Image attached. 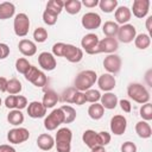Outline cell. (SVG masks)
Returning a JSON list of instances; mask_svg holds the SVG:
<instances>
[{"label":"cell","mask_w":152,"mask_h":152,"mask_svg":"<svg viewBox=\"0 0 152 152\" xmlns=\"http://www.w3.org/2000/svg\"><path fill=\"white\" fill-rule=\"evenodd\" d=\"M77 90L75 89V87H70V88H66L63 94H62V100L66 103H72V100H74V95Z\"/></svg>","instance_id":"obj_41"},{"label":"cell","mask_w":152,"mask_h":152,"mask_svg":"<svg viewBox=\"0 0 152 152\" xmlns=\"http://www.w3.org/2000/svg\"><path fill=\"white\" fill-rule=\"evenodd\" d=\"M84 97H86V102L96 103L97 101H100L101 94H100V91L96 90V89H88V90L84 91Z\"/></svg>","instance_id":"obj_37"},{"label":"cell","mask_w":152,"mask_h":152,"mask_svg":"<svg viewBox=\"0 0 152 152\" xmlns=\"http://www.w3.org/2000/svg\"><path fill=\"white\" fill-rule=\"evenodd\" d=\"M15 12V6L10 2V1H5V2H0V19L5 20V19H10L14 15Z\"/></svg>","instance_id":"obj_24"},{"label":"cell","mask_w":152,"mask_h":152,"mask_svg":"<svg viewBox=\"0 0 152 152\" xmlns=\"http://www.w3.org/2000/svg\"><path fill=\"white\" fill-rule=\"evenodd\" d=\"M7 82H8L7 78L0 76V91L1 93H6L7 91Z\"/></svg>","instance_id":"obj_51"},{"label":"cell","mask_w":152,"mask_h":152,"mask_svg":"<svg viewBox=\"0 0 152 152\" xmlns=\"http://www.w3.org/2000/svg\"><path fill=\"white\" fill-rule=\"evenodd\" d=\"M33 39L37 43H44L48 39V31L44 27H37L33 31Z\"/></svg>","instance_id":"obj_39"},{"label":"cell","mask_w":152,"mask_h":152,"mask_svg":"<svg viewBox=\"0 0 152 152\" xmlns=\"http://www.w3.org/2000/svg\"><path fill=\"white\" fill-rule=\"evenodd\" d=\"M104 114V108L102 107L101 103H93L89 106L88 108V115L93 119V120H100Z\"/></svg>","instance_id":"obj_28"},{"label":"cell","mask_w":152,"mask_h":152,"mask_svg":"<svg viewBox=\"0 0 152 152\" xmlns=\"http://www.w3.org/2000/svg\"><path fill=\"white\" fill-rule=\"evenodd\" d=\"M23 89V86L20 83V81L18 78H11L8 82H7V91L10 95H15V94H19Z\"/></svg>","instance_id":"obj_34"},{"label":"cell","mask_w":152,"mask_h":152,"mask_svg":"<svg viewBox=\"0 0 152 152\" xmlns=\"http://www.w3.org/2000/svg\"><path fill=\"white\" fill-rule=\"evenodd\" d=\"M82 140L83 142L91 150L94 147H97L100 146L99 145V141H97V132L93 131V129H87L83 132L82 134Z\"/></svg>","instance_id":"obj_23"},{"label":"cell","mask_w":152,"mask_h":152,"mask_svg":"<svg viewBox=\"0 0 152 152\" xmlns=\"http://www.w3.org/2000/svg\"><path fill=\"white\" fill-rule=\"evenodd\" d=\"M10 55V48L5 43H0V59H5Z\"/></svg>","instance_id":"obj_48"},{"label":"cell","mask_w":152,"mask_h":152,"mask_svg":"<svg viewBox=\"0 0 152 152\" xmlns=\"http://www.w3.org/2000/svg\"><path fill=\"white\" fill-rule=\"evenodd\" d=\"M71 139H72L71 129H69L68 127L59 128L55 138V146L57 148V152H70Z\"/></svg>","instance_id":"obj_2"},{"label":"cell","mask_w":152,"mask_h":152,"mask_svg":"<svg viewBox=\"0 0 152 152\" xmlns=\"http://www.w3.org/2000/svg\"><path fill=\"white\" fill-rule=\"evenodd\" d=\"M97 84H99V88L103 91H110L114 89L115 84H116V81H115V77L112 75V74H102L99 78H97Z\"/></svg>","instance_id":"obj_18"},{"label":"cell","mask_w":152,"mask_h":152,"mask_svg":"<svg viewBox=\"0 0 152 152\" xmlns=\"http://www.w3.org/2000/svg\"><path fill=\"white\" fill-rule=\"evenodd\" d=\"M119 48V43L115 38H110V37H106L101 40H99V44L95 49V53H101V52H106V53H113L114 51H116ZM94 53V55H95Z\"/></svg>","instance_id":"obj_8"},{"label":"cell","mask_w":152,"mask_h":152,"mask_svg":"<svg viewBox=\"0 0 152 152\" xmlns=\"http://www.w3.org/2000/svg\"><path fill=\"white\" fill-rule=\"evenodd\" d=\"M110 139H112V137H110V134L108 132H106V131L97 132V141H99L100 146L104 147L106 145H108L110 142Z\"/></svg>","instance_id":"obj_42"},{"label":"cell","mask_w":152,"mask_h":152,"mask_svg":"<svg viewBox=\"0 0 152 152\" xmlns=\"http://www.w3.org/2000/svg\"><path fill=\"white\" fill-rule=\"evenodd\" d=\"M135 132L142 139H147V138H150L152 135V129H151L150 124L147 121H144V120L137 122V125H135Z\"/></svg>","instance_id":"obj_25"},{"label":"cell","mask_w":152,"mask_h":152,"mask_svg":"<svg viewBox=\"0 0 152 152\" xmlns=\"http://www.w3.org/2000/svg\"><path fill=\"white\" fill-rule=\"evenodd\" d=\"M64 114V124H71L75 121L76 119V110L74 109V107L69 106V104H64L62 107H59Z\"/></svg>","instance_id":"obj_32"},{"label":"cell","mask_w":152,"mask_h":152,"mask_svg":"<svg viewBox=\"0 0 152 152\" xmlns=\"http://www.w3.org/2000/svg\"><path fill=\"white\" fill-rule=\"evenodd\" d=\"M30 138V132L28 129L24 128V127H15L8 131L7 133V140L11 144H21L25 142L27 139Z\"/></svg>","instance_id":"obj_7"},{"label":"cell","mask_w":152,"mask_h":152,"mask_svg":"<svg viewBox=\"0 0 152 152\" xmlns=\"http://www.w3.org/2000/svg\"><path fill=\"white\" fill-rule=\"evenodd\" d=\"M64 8V1L62 0H50L46 4V10L50 12H53L55 14H59Z\"/></svg>","instance_id":"obj_35"},{"label":"cell","mask_w":152,"mask_h":152,"mask_svg":"<svg viewBox=\"0 0 152 152\" xmlns=\"http://www.w3.org/2000/svg\"><path fill=\"white\" fill-rule=\"evenodd\" d=\"M13 30L18 37H25L30 30V19L25 13H18L14 17Z\"/></svg>","instance_id":"obj_5"},{"label":"cell","mask_w":152,"mask_h":152,"mask_svg":"<svg viewBox=\"0 0 152 152\" xmlns=\"http://www.w3.org/2000/svg\"><path fill=\"white\" fill-rule=\"evenodd\" d=\"M64 49H65V43H56L52 46V55L57 57H63Z\"/></svg>","instance_id":"obj_43"},{"label":"cell","mask_w":152,"mask_h":152,"mask_svg":"<svg viewBox=\"0 0 152 152\" xmlns=\"http://www.w3.org/2000/svg\"><path fill=\"white\" fill-rule=\"evenodd\" d=\"M18 48H19V51L26 57H31L37 52L36 44L30 39H21L18 44Z\"/></svg>","instance_id":"obj_20"},{"label":"cell","mask_w":152,"mask_h":152,"mask_svg":"<svg viewBox=\"0 0 152 152\" xmlns=\"http://www.w3.org/2000/svg\"><path fill=\"white\" fill-rule=\"evenodd\" d=\"M37 146L43 151H50L55 146V139L49 133H43L37 138Z\"/></svg>","instance_id":"obj_22"},{"label":"cell","mask_w":152,"mask_h":152,"mask_svg":"<svg viewBox=\"0 0 152 152\" xmlns=\"http://www.w3.org/2000/svg\"><path fill=\"white\" fill-rule=\"evenodd\" d=\"M0 152H17V151L13 146L4 144V145H0Z\"/></svg>","instance_id":"obj_52"},{"label":"cell","mask_w":152,"mask_h":152,"mask_svg":"<svg viewBox=\"0 0 152 152\" xmlns=\"http://www.w3.org/2000/svg\"><path fill=\"white\" fill-rule=\"evenodd\" d=\"M81 4H83L88 8H93V7H96L99 5V0H83Z\"/></svg>","instance_id":"obj_50"},{"label":"cell","mask_w":152,"mask_h":152,"mask_svg":"<svg viewBox=\"0 0 152 152\" xmlns=\"http://www.w3.org/2000/svg\"><path fill=\"white\" fill-rule=\"evenodd\" d=\"M27 114L32 119H39V118L45 116L46 108L44 107V104L42 102H39V101H32V102L28 103Z\"/></svg>","instance_id":"obj_17"},{"label":"cell","mask_w":152,"mask_h":152,"mask_svg":"<svg viewBox=\"0 0 152 152\" xmlns=\"http://www.w3.org/2000/svg\"><path fill=\"white\" fill-rule=\"evenodd\" d=\"M97 44H99V37L95 33H88L81 40L82 49L89 55H94L95 53V49H96Z\"/></svg>","instance_id":"obj_15"},{"label":"cell","mask_w":152,"mask_h":152,"mask_svg":"<svg viewBox=\"0 0 152 152\" xmlns=\"http://www.w3.org/2000/svg\"><path fill=\"white\" fill-rule=\"evenodd\" d=\"M118 39L122 43H131L134 40L135 36H137V28L131 25V24H125L119 26V31H118Z\"/></svg>","instance_id":"obj_9"},{"label":"cell","mask_w":152,"mask_h":152,"mask_svg":"<svg viewBox=\"0 0 152 152\" xmlns=\"http://www.w3.org/2000/svg\"><path fill=\"white\" fill-rule=\"evenodd\" d=\"M99 7L104 13H112L118 7V0H100Z\"/></svg>","instance_id":"obj_33"},{"label":"cell","mask_w":152,"mask_h":152,"mask_svg":"<svg viewBox=\"0 0 152 152\" xmlns=\"http://www.w3.org/2000/svg\"><path fill=\"white\" fill-rule=\"evenodd\" d=\"M118 103L120 104V108H121L125 113H129V112L132 110V104H131V102H129L128 100L122 99V100H120Z\"/></svg>","instance_id":"obj_47"},{"label":"cell","mask_w":152,"mask_h":152,"mask_svg":"<svg viewBox=\"0 0 152 152\" xmlns=\"http://www.w3.org/2000/svg\"><path fill=\"white\" fill-rule=\"evenodd\" d=\"M121 65H122V62L118 55L110 53L107 57H104V59H103V68L108 71V74L113 75V74L119 72L121 69Z\"/></svg>","instance_id":"obj_10"},{"label":"cell","mask_w":152,"mask_h":152,"mask_svg":"<svg viewBox=\"0 0 152 152\" xmlns=\"http://www.w3.org/2000/svg\"><path fill=\"white\" fill-rule=\"evenodd\" d=\"M82 4L80 0H66L64 1V10L69 14H77L81 11Z\"/></svg>","instance_id":"obj_31"},{"label":"cell","mask_w":152,"mask_h":152,"mask_svg":"<svg viewBox=\"0 0 152 152\" xmlns=\"http://www.w3.org/2000/svg\"><path fill=\"white\" fill-rule=\"evenodd\" d=\"M102 31L104 33L106 37H110V38H115V36L118 34L119 31V25L115 21H106L102 26Z\"/></svg>","instance_id":"obj_30"},{"label":"cell","mask_w":152,"mask_h":152,"mask_svg":"<svg viewBox=\"0 0 152 152\" xmlns=\"http://www.w3.org/2000/svg\"><path fill=\"white\" fill-rule=\"evenodd\" d=\"M0 106H1V97H0Z\"/></svg>","instance_id":"obj_56"},{"label":"cell","mask_w":152,"mask_h":152,"mask_svg":"<svg viewBox=\"0 0 152 152\" xmlns=\"http://www.w3.org/2000/svg\"><path fill=\"white\" fill-rule=\"evenodd\" d=\"M7 121L13 126H20L24 122V114L19 109H12L7 115Z\"/></svg>","instance_id":"obj_29"},{"label":"cell","mask_w":152,"mask_h":152,"mask_svg":"<svg viewBox=\"0 0 152 152\" xmlns=\"http://www.w3.org/2000/svg\"><path fill=\"white\" fill-rule=\"evenodd\" d=\"M27 106V99L23 95H15V109H24Z\"/></svg>","instance_id":"obj_44"},{"label":"cell","mask_w":152,"mask_h":152,"mask_svg":"<svg viewBox=\"0 0 152 152\" xmlns=\"http://www.w3.org/2000/svg\"><path fill=\"white\" fill-rule=\"evenodd\" d=\"M91 152H106V150L103 146H97V147L91 148Z\"/></svg>","instance_id":"obj_54"},{"label":"cell","mask_w":152,"mask_h":152,"mask_svg":"<svg viewBox=\"0 0 152 152\" xmlns=\"http://www.w3.org/2000/svg\"><path fill=\"white\" fill-rule=\"evenodd\" d=\"M126 128H127V120L124 115L118 114V115H114L110 119V131L115 135L124 134Z\"/></svg>","instance_id":"obj_14"},{"label":"cell","mask_w":152,"mask_h":152,"mask_svg":"<svg viewBox=\"0 0 152 152\" xmlns=\"http://www.w3.org/2000/svg\"><path fill=\"white\" fill-rule=\"evenodd\" d=\"M57 18H58V15L55 14L53 12H50V11H48V10H45V11L43 12V21H44L46 25H49V26L55 25V24L57 23Z\"/></svg>","instance_id":"obj_40"},{"label":"cell","mask_w":152,"mask_h":152,"mask_svg":"<svg viewBox=\"0 0 152 152\" xmlns=\"http://www.w3.org/2000/svg\"><path fill=\"white\" fill-rule=\"evenodd\" d=\"M24 76L28 82H31L33 86L39 87V88H43L48 83V77L45 76V74L43 71H40L37 66H33V65L30 66V69L27 70V72Z\"/></svg>","instance_id":"obj_4"},{"label":"cell","mask_w":152,"mask_h":152,"mask_svg":"<svg viewBox=\"0 0 152 152\" xmlns=\"http://www.w3.org/2000/svg\"><path fill=\"white\" fill-rule=\"evenodd\" d=\"M81 23L86 30H96L101 25V17L95 12H88L82 17Z\"/></svg>","instance_id":"obj_12"},{"label":"cell","mask_w":152,"mask_h":152,"mask_svg":"<svg viewBox=\"0 0 152 152\" xmlns=\"http://www.w3.org/2000/svg\"><path fill=\"white\" fill-rule=\"evenodd\" d=\"M150 44H151V37H150V34L140 33V34H137L135 38H134V45L139 50L147 49L150 46Z\"/></svg>","instance_id":"obj_27"},{"label":"cell","mask_w":152,"mask_h":152,"mask_svg":"<svg viewBox=\"0 0 152 152\" xmlns=\"http://www.w3.org/2000/svg\"><path fill=\"white\" fill-rule=\"evenodd\" d=\"M127 95L137 103L144 104L150 101L148 90L140 83H131L127 87Z\"/></svg>","instance_id":"obj_3"},{"label":"cell","mask_w":152,"mask_h":152,"mask_svg":"<svg viewBox=\"0 0 152 152\" xmlns=\"http://www.w3.org/2000/svg\"><path fill=\"white\" fill-rule=\"evenodd\" d=\"M121 152H137V145L132 141H125L121 145Z\"/></svg>","instance_id":"obj_46"},{"label":"cell","mask_w":152,"mask_h":152,"mask_svg":"<svg viewBox=\"0 0 152 152\" xmlns=\"http://www.w3.org/2000/svg\"><path fill=\"white\" fill-rule=\"evenodd\" d=\"M148 10H150V0H134L131 12H133L134 17L141 19L147 15Z\"/></svg>","instance_id":"obj_16"},{"label":"cell","mask_w":152,"mask_h":152,"mask_svg":"<svg viewBox=\"0 0 152 152\" xmlns=\"http://www.w3.org/2000/svg\"><path fill=\"white\" fill-rule=\"evenodd\" d=\"M62 124H64V114L61 108L53 109L44 120V127L48 131H55Z\"/></svg>","instance_id":"obj_6"},{"label":"cell","mask_w":152,"mask_h":152,"mask_svg":"<svg viewBox=\"0 0 152 152\" xmlns=\"http://www.w3.org/2000/svg\"><path fill=\"white\" fill-rule=\"evenodd\" d=\"M5 106L8 109H15V95H10L5 100Z\"/></svg>","instance_id":"obj_49"},{"label":"cell","mask_w":152,"mask_h":152,"mask_svg":"<svg viewBox=\"0 0 152 152\" xmlns=\"http://www.w3.org/2000/svg\"><path fill=\"white\" fill-rule=\"evenodd\" d=\"M38 63H39V66L43 70H46V71H52L57 66V62H56L55 56L50 52H46V51L39 53Z\"/></svg>","instance_id":"obj_13"},{"label":"cell","mask_w":152,"mask_h":152,"mask_svg":"<svg viewBox=\"0 0 152 152\" xmlns=\"http://www.w3.org/2000/svg\"><path fill=\"white\" fill-rule=\"evenodd\" d=\"M72 103L77 104V106H82L86 103V97H84V93L83 91H76L75 95H74V100H72Z\"/></svg>","instance_id":"obj_45"},{"label":"cell","mask_w":152,"mask_h":152,"mask_svg":"<svg viewBox=\"0 0 152 152\" xmlns=\"http://www.w3.org/2000/svg\"><path fill=\"white\" fill-rule=\"evenodd\" d=\"M151 72H152V70H148V71H147V74H146V81H147V84H148L150 87H152V82L150 81V77H151Z\"/></svg>","instance_id":"obj_55"},{"label":"cell","mask_w":152,"mask_h":152,"mask_svg":"<svg viewBox=\"0 0 152 152\" xmlns=\"http://www.w3.org/2000/svg\"><path fill=\"white\" fill-rule=\"evenodd\" d=\"M114 17H115V23L119 25V24H121V25H125V24H127L128 21H129V19H131V17H132V12H131V10L128 8V7H126V6H120V7H116V10H115V13H114Z\"/></svg>","instance_id":"obj_19"},{"label":"cell","mask_w":152,"mask_h":152,"mask_svg":"<svg viewBox=\"0 0 152 152\" xmlns=\"http://www.w3.org/2000/svg\"><path fill=\"white\" fill-rule=\"evenodd\" d=\"M30 66H31V64H30L28 61H27L26 58H24V57L18 58V59L15 61V70H17L19 74L25 75V74L27 72V70L30 69Z\"/></svg>","instance_id":"obj_36"},{"label":"cell","mask_w":152,"mask_h":152,"mask_svg":"<svg viewBox=\"0 0 152 152\" xmlns=\"http://www.w3.org/2000/svg\"><path fill=\"white\" fill-rule=\"evenodd\" d=\"M140 116L144 119V121H150L152 120V104L150 102H146L144 103L141 107H140Z\"/></svg>","instance_id":"obj_38"},{"label":"cell","mask_w":152,"mask_h":152,"mask_svg":"<svg viewBox=\"0 0 152 152\" xmlns=\"http://www.w3.org/2000/svg\"><path fill=\"white\" fill-rule=\"evenodd\" d=\"M58 100H59V97H58V94H57L56 91H53V90H48V91L44 94V96H43L42 103H43L44 107L48 109V108L55 107V104H57Z\"/></svg>","instance_id":"obj_26"},{"label":"cell","mask_w":152,"mask_h":152,"mask_svg":"<svg viewBox=\"0 0 152 152\" xmlns=\"http://www.w3.org/2000/svg\"><path fill=\"white\" fill-rule=\"evenodd\" d=\"M97 81V75L94 70H83L81 71L74 82V87L78 91H86L88 89H91V87Z\"/></svg>","instance_id":"obj_1"},{"label":"cell","mask_w":152,"mask_h":152,"mask_svg":"<svg viewBox=\"0 0 152 152\" xmlns=\"http://www.w3.org/2000/svg\"><path fill=\"white\" fill-rule=\"evenodd\" d=\"M63 57L66 58V61L70 63H78L83 58V50L72 44H65Z\"/></svg>","instance_id":"obj_11"},{"label":"cell","mask_w":152,"mask_h":152,"mask_svg":"<svg viewBox=\"0 0 152 152\" xmlns=\"http://www.w3.org/2000/svg\"><path fill=\"white\" fill-rule=\"evenodd\" d=\"M146 28H147L148 33L151 34V33H152V15H150V17L146 19Z\"/></svg>","instance_id":"obj_53"},{"label":"cell","mask_w":152,"mask_h":152,"mask_svg":"<svg viewBox=\"0 0 152 152\" xmlns=\"http://www.w3.org/2000/svg\"><path fill=\"white\" fill-rule=\"evenodd\" d=\"M100 101H101V104L104 109H114L119 102L118 96L112 91H107L103 95H101Z\"/></svg>","instance_id":"obj_21"}]
</instances>
